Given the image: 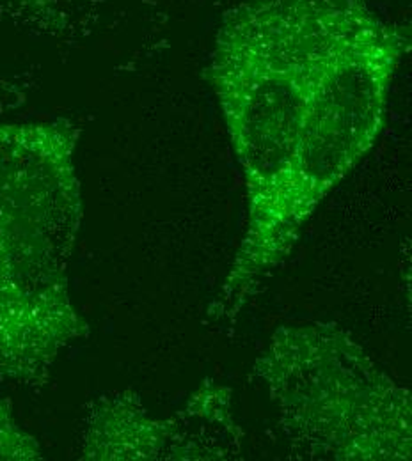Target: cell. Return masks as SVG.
I'll list each match as a JSON object with an SVG mask.
<instances>
[{
	"label": "cell",
	"instance_id": "cell-1",
	"mask_svg": "<svg viewBox=\"0 0 412 461\" xmlns=\"http://www.w3.org/2000/svg\"><path fill=\"white\" fill-rule=\"evenodd\" d=\"M409 49V31L382 20L366 0H322L313 87L292 166L269 197L249 208L212 318H235L263 289L320 203L375 146Z\"/></svg>",
	"mask_w": 412,
	"mask_h": 461
},
{
	"label": "cell",
	"instance_id": "cell-2",
	"mask_svg": "<svg viewBox=\"0 0 412 461\" xmlns=\"http://www.w3.org/2000/svg\"><path fill=\"white\" fill-rule=\"evenodd\" d=\"M68 119L0 124V375L47 382L60 351L87 336L68 286L82 221Z\"/></svg>",
	"mask_w": 412,
	"mask_h": 461
},
{
	"label": "cell",
	"instance_id": "cell-3",
	"mask_svg": "<svg viewBox=\"0 0 412 461\" xmlns=\"http://www.w3.org/2000/svg\"><path fill=\"white\" fill-rule=\"evenodd\" d=\"M322 0H251L230 9L205 68L224 117L249 208L281 183L307 109Z\"/></svg>",
	"mask_w": 412,
	"mask_h": 461
},
{
	"label": "cell",
	"instance_id": "cell-4",
	"mask_svg": "<svg viewBox=\"0 0 412 461\" xmlns=\"http://www.w3.org/2000/svg\"><path fill=\"white\" fill-rule=\"evenodd\" d=\"M254 375L307 458L411 460L409 389L340 325H283L258 357Z\"/></svg>",
	"mask_w": 412,
	"mask_h": 461
},
{
	"label": "cell",
	"instance_id": "cell-5",
	"mask_svg": "<svg viewBox=\"0 0 412 461\" xmlns=\"http://www.w3.org/2000/svg\"><path fill=\"white\" fill-rule=\"evenodd\" d=\"M232 389L205 382L171 419H153L137 394L104 396L84 437L86 460H226L240 451Z\"/></svg>",
	"mask_w": 412,
	"mask_h": 461
},
{
	"label": "cell",
	"instance_id": "cell-6",
	"mask_svg": "<svg viewBox=\"0 0 412 461\" xmlns=\"http://www.w3.org/2000/svg\"><path fill=\"white\" fill-rule=\"evenodd\" d=\"M87 0H0V9L36 29L66 31L75 27Z\"/></svg>",
	"mask_w": 412,
	"mask_h": 461
},
{
	"label": "cell",
	"instance_id": "cell-7",
	"mask_svg": "<svg viewBox=\"0 0 412 461\" xmlns=\"http://www.w3.org/2000/svg\"><path fill=\"white\" fill-rule=\"evenodd\" d=\"M41 449L34 437L25 433L11 410L0 404V460H41Z\"/></svg>",
	"mask_w": 412,
	"mask_h": 461
}]
</instances>
